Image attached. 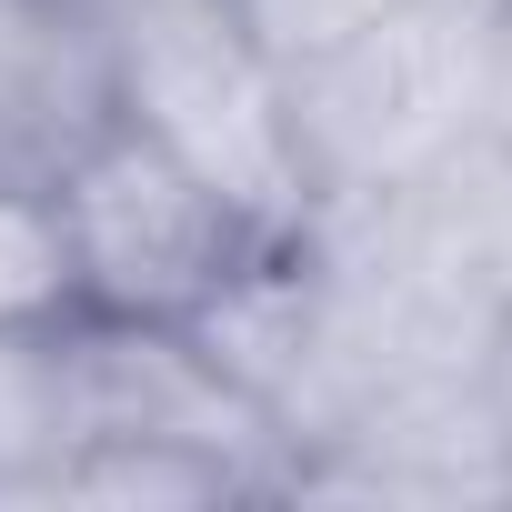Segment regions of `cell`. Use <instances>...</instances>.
<instances>
[{
    "mask_svg": "<svg viewBox=\"0 0 512 512\" xmlns=\"http://www.w3.org/2000/svg\"><path fill=\"white\" fill-rule=\"evenodd\" d=\"M71 382H81V442H181L221 472H241L251 502L292 492V442L181 322H121L71 312Z\"/></svg>",
    "mask_w": 512,
    "mask_h": 512,
    "instance_id": "obj_4",
    "label": "cell"
},
{
    "mask_svg": "<svg viewBox=\"0 0 512 512\" xmlns=\"http://www.w3.org/2000/svg\"><path fill=\"white\" fill-rule=\"evenodd\" d=\"M71 241H61V201L51 181L0 161V322H71Z\"/></svg>",
    "mask_w": 512,
    "mask_h": 512,
    "instance_id": "obj_10",
    "label": "cell"
},
{
    "mask_svg": "<svg viewBox=\"0 0 512 512\" xmlns=\"http://www.w3.org/2000/svg\"><path fill=\"white\" fill-rule=\"evenodd\" d=\"M282 502H512V442L482 372H432L362 402L322 452L292 462Z\"/></svg>",
    "mask_w": 512,
    "mask_h": 512,
    "instance_id": "obj_5",
    "label": "cell"
},
{
    "mask_svg": "<svg viewBox=\"0 0 512 512\" xmlns=\"http://www.w3.org/2000/svg\"><path fill=\"white\" fill-rule=\"evenodd\" d=\"M502 0H402L372 31L292 61V131L312 161V201L412 191L442 171L492 111Z\"/></svg>",
    "mask_w": 512,
    "mask_h": 512,
    "instance_id": "obj_2",
    "label": "cell"
},
{
    "mask_svg": "<svg viewBox=\"0 0 512 512\" xmlns=\"http://www.w3.org/2000/svg\"><path fill=\"white\" fill-rule=\"evenodd\" d=\"M51 502H111V512H221L251 502L241 472L181 452V442H81L51 482Z\"/></svg>",
    "mask_w": 512,
    "mask_h": 512,
    "instance_id": "obj_9",
    "label": "cell"
},
{
    "mask_svg": "<svg viewBox=\"0 0 512 512\" xmlns=\"http://www.w3.org/2000/svg\"><path fill=\"white\" fill-rule=\"evenodd\" d=\"M111 121V51L91 0H0V161L51 181Z\"/></svg>",
    "mask_w": 512,
    "mask_h": 512,
    "instance_id": "obj_6",
    "label": "cell"
},
{
    "mask_svg": "<svg viewBox=\"0 0 512 512\" xmlns=\"http://www.w3.org/2000/svg\"><path fill=\"white\" fill-rule=\"evenodd\" d=\"M51 201H61L81 312H121V322H191L262 241H282L251 231L201 171H181L131 121H101L51 171Z\"/></svg>",
    "mask_w": 512,
    "mask_h": 512,
    "instance_id": "obj_3",
    "label": "cell"
},
{
    "mask_svg": "<svg viewBox=\"0 0 512 512\" xmlns=\"http://www.w3.org/2000/svg\"><path fill=\"white\" fill-rule=\"evenodd\" d=\"M402 211L442 272H462L492 312H512V151L492 131H472L442 171H422L402 191Z\"/></svg>",
    "mask_w": 512,
    "mask_h": 512,
    "instance_id": "obj_8",
    "label": "cell"
},
{
    "mask_svg": "<svg viewBox=\"0 0 512 512\" xmlns=\"http://www.w3.org/2000/svg\"><path fill=\"white\" fill-rule=\"evenodd\" d=\"M482 131L512 151V0H502V51H492V111H482Z\"/></svg>",
    "mask_w": 512,
    "mask_h": 512,
    "instance_id": "obj_12",
    "label": "cell"
},
{
    "mask_svg": "<svg viewBox=\"0 0 512 512\" xmlns=\"http://www.w3.org/2000/svg\"><path fill=\"white\" fill-rule=\"evenodd\" d=\"M111 51V121L201 171L251 231L312 221V161L292 131V71L231 21V0H91Z\"/></svg>",
    "mask_w": 512,
    "mask_h": 512,
    "instance_id": "obj_1",
    "label": "cell"
},
{
    "mask_svg": "<svg viewBox=\"0 0 512 512\" xmlns=\"http://www.w3.org/2000/svg\"><path fill=\"white\" fill-rule=\"evenodd\" d=\"M71 452H81L71 322H0V502H51Z\"/></svg>",
    "mask_w": 512,
    "mask_h": 512,
    "instance_id": "obj_7",
    "label": "cell"
},
{
    "mask_svg": "<svg viewBox=\"0 0 512 512\" xmlns=\"http://www.w3.org/2000/svg\"><path fill=\"white\" fill-rule=\"evenodd\" d=\"M382 11H402V0H231V21L262 41L282 71L312 61V51H332V41H352V31H372Z\"/></svg>",
    "mask_w": 512,
    "mask_h": 512,
    "instance_id": "obj_11",
    "label": "cell"
},
{
    "mask_svg": "<svg viewBox=\"0 0 512 512\" xmlns=\"http://www.w3.org/2000/svg\"><path fill=\"white\" fill-rule=\"evenodd\" d=\"M482 392H492V412H502V442H512V312L492 322V352H482Z\"/></svg>",
    "mask_w": 512,
    "mask_h": 512,
    "instance_id": "obj_13",
    "label": "cell"
}]
</instances>
